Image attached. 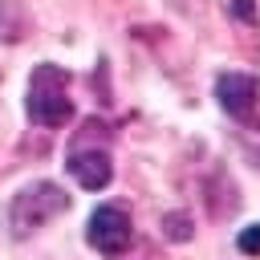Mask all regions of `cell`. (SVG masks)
Masks as SVG:
<instances>
[{"label": "cell", "instance_id": "obj_4", "mask_svg": "<svg viewBox=\"0 0 260 260\" xmlns=\"http://www.w3.org/2000/svg\"><path fill=\"white\" fill-rule=\"evenodd\" d=\"M215 98H219V106H223L232 118H248V114L256 110L260 81H256L252 73H236V69H228V73L215 77Z\"/></svg>", "mask_w": 260, "mask_h": 260}, {"label": "cell", "instance_id": "obj_8", "mask_svg": "<svg viewBox=\"0 0 260 260\" xmlns=\"http://www.w3.org/2000/svg\"><path fill=\"white\" fill-rule=\"evenodd\" d=\"M20 32H24V24L8 12V4H0V37L4 41H20Z\"/></svg>", "mask_w": 260, "mask_h": 260}, {"label": "cell", "instance_id": "obj_9", "mask_svg": "<svg viewBox=\"0 0 260 260\" xmlns=\"http://www.w3.org/2000/svg\"><path fill=\"white\" fill-rule=\"evenodd\" d=\"M232 12H236L240 20H248V24L256 20V4H252V0H232Z\"/></svg>", "mask_w": 260, "mask_h": 260}, {"label": "cell", "instance_id": "obj_6", "mask_svg": "<svg viewBox=\"0 0 260 260\" xmlns=\"http://www.w3.org/2000/svg\"><path fill=\"white\" fill-rule=\"evenodd\" d=\"M162 232L183 244V240H191V219H187L183 211H171V215H162Z\"/></svg>", "mask_w": 260, "mask_h": 260}, {"label": "cell", "instance_id": "obj_1", "mask_svg": "<svg viewBox=\"0 0 260 260\" xmlns=\"http://www.w3.org/2000/svg\"><path fill=\"white\" fill-rule=\"evenodd\" d=\"M61 211H69V195L57 183H28L8 203V228H12L16 240H24L37 228H45L49 219H57Z\"/></svg>", "mask_w": 260, "mask_h": 260}, {"label": "cell", "instance_id": "obj_2", "mask_svg": "<svg viewBox=\"0 0 260 260\" xmlns=\"http://www.w3.org/2000/svg\"><path fill=\"white\" fill-rule=\"evenodd\" d=\"M69 114H73V106H69V77H65V69L49 65V61L37 65L32 77H28V118L37 126L57 130V126L69 122Z\"/></svg>", "mask_w": 260, "mask_h": 260}, {"label": "cell", "instance_id": "obj_5", "mask_svg": "<svg viewBox=\"0 0 260 260\" xmlns=\"http://www.w3.org/2000/svg\"><path fill=\"white\" fill-rule=\"evenodd\" d=\"M65 167H69V175L85 187V191H102L110 179H114V162H110V154L106 150H98V146H77L69 158H65Z\"/></svg>", "mask_w": 260, "mask_h": 260}, {"label": "cell", "instance_id": "obj_7", "mask_svg": "<svg viewBox=\"0 0 260 260\" xmlns=\"http://www.w3.org/2000/svg\"><path fill=\"white\" fill-rule=\"evenodd\" d=\"M236 248H240L244 256H260V223H248V228L240 232V240H236Z\"/></svg>", "mask_w": 260, "mask_h": 260}, {"label": "cell", "instance_id": "obj_10", "mask_svg": "<svg viewBox=\"0 0 260 260\" xmlns=\"http://www.w3.org/2000/svg\"><path fill=\"white\" fill-rule=\"evenodd\" d=\"M142 260H158V256H154V252H150V248H146V252H142Z\"/></svg>", "mask_w": 260, "mask_h": 260}, {"label": "cell", "instance_id": "obj_3", "mask_svg": "<svg viewBox=\"0 0 260 260\" xmlns=\"http://www.w3.org/2000/svg\"><path fill=\"white\" fill-rule=\"evenodd\" d=\"M85 240L106 252V256H122L130 248V215L114 203H102L93 215H89V228H85Z\"/></svg>", "mask_w": 260, "mask_h": 260}]
</instances>
